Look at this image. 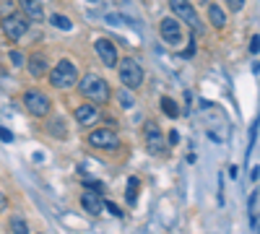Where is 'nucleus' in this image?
Segmentation results:
<instances>
[{"label":"nucleus","mask_w":260,"mask_h":234,"mask_svg":"<svg viewBox=\"0 0 260 234\" xmlns=\"http://www.w3.org/2000/svg\"><path fill=\"white\" fill-rule=\"evenodd\" d=\"M117 76H120L125 89H138L143 83V68H141V62L136 57L117 60Z\"/></svg>","instance_id":"nucleus-3"},{"label":"nucleus","mask_w":260,"mask_h":234,"mask_svg":"<svg viewBox=\"0 0 260 234\" xmlns=\"http://www.w3.org/2000/svg\"><path fill=\"white\" fill-rule=\"evenodd\" d=\"M208 21H211L213 29H224V26H226V13H224V8L216 6V3H211V6H208Z\"/></svg>","instance_id":"nucleus-15"},{"label":"nucleus","mask_w":260,"mask_h":234,"mask_svg":"<svg viewBox=\"0 0 260 234\" xmlns=\"http://www.w3.org/2000/svg\"><path fill=\"white\" fill-rule=\"evenodd\" d=\"M50 83H52V89H73L76 86V81H78V68H76V62L71 60H60L55 68H50Z\"/></svg>","instance_id":"nucleus-2"},{"label":"nucleus","mask_w":260,"mask_h":234,"mask_svg":"<svg viewBox=\"0 0 260 234\" xmlns=\"http://www.w3.org/2000/svg\"><path fill=\"white\" fill-rule=\"evenodd\" d=\"M94 52H96V57L104 62V68H117V60H120V52H117V47H115V42L112 39H96L94 42Z\"/></svg>","instance_id":"nucleus-10"},{"label":"nucleus","mask_w":260,"mask_h":234,"mask_svg":"<svg viewBox=\"0 0 260 234\" xmlns=\"http://www.w3.org/2000/svg\"><path fill=\"white\" fill-rule=\"evenodd\" d=\"M86 141H89V146L104 148V151H117L120 148V138H117V133L112 130V127H96V130L89 133Z\"/></svg>","instance_id":"nucleus-7"},{"label":"nucleus","mask_w":260,"mask_h":234,"mask_svg":"<svg viewBox=\"0 0 260 234\" xmlns=\"http://www.w3.org/2000/svg\"><path fill=\"white\" fill-rule=\"evenodd\" d=\"M8 208V198H6V193L0 190V211H6Z\"/></svg>","instance_id":"nucleus-30"},{"label":"nucleus","mask_w":260,"mask_h":234,"mask_svg":"<svg viewBox=\"0 0 260 234\" xmlns=\"http://www.w3.org/2000/svg\"><path fill=\"white\" fill-rule=\"evenodd\" d=\"M195 55V39L187 42V50H182V57H192Z\"/></svg>","instance_id":"nucleus-27"},{"label":"nucleus","mask_w":260,"mask_h":234,"mask_svg":"<svg viewBox=\"0 0 260 234\" xmlns=\"http://www.w3.org/2000/svg\"><path fill=\"white\" fill-rule=\"evenodd\" d=\"M257 45H260V37L252 34V39H250V52H252V55H257Z\"/></svg>","instance_id":"nucleus-28"},{"label":"nucleus","mask_w":260,"mask_h":234,"mask_svg":"<svg viewBox=\"0 0 260 234\" xmlns=\"http://www.w3.org/2000/svg\"><path fill=\"white\" fill-rule=\"evenodd\" d=\"M161 112L167 115V117H180V110H177V104H175V99H169V96H161Z\"/></svg>","instance_id":"nucleus-20"},{"label":"nucleus","mask_w":260,"mask_h":234,"mask_svg":"<svg viewBox=\"0 0 260 234\" xmlns=\"http://www.w3.org/2000/svg\"><path fill=\"white\" fill-rule=\"evenodd\" d=\"M11 62L13 65H24V55H21L18 50H11Z\"/></svg>","instance_id":"nucleus-26"},{"label":"nucleus","mask_w":260,"mask_h":234,"mask_svg":"<svg viewBox=\"0 0 260 234\" xmlns=\"http://www.w3.org/2000/svg\"><path fill=\"white\" fill-rule=\"evenodd\" d=\"M76 120L81 122V125H94L102 115H99V110H96V104H91V102H86V104H81V107H76Z\"/></svg>","instance_id":"nucleus-14"},{"label":"nucleus","mask_w":260,"mask_h":234,"mask_svg":"<svg viewBox=\"0 0 260 234\" xmlns=\"http://www.w3.org/2000/svg\"><path fill=\"white\" fill-rule=\"evenodd\" d=\"M102 193H96V190H86L83 187V193H81V206L86 214H91V216H99L102 214Z\"/></svg>","instance_id":"nucleus-11"},{"label":"nucleus","mask_w":260,"mask_h":234,"mask_svg":"<svg viewBox=\"0 0 260 234\" xmlns=\"http://www.w3.org/2000/svg\"><path fill=\"white\" fill-rule=\"evenodd\" d=\"M26 71L31 78H42V76H47L50 73V65H47V57L42 55V52H34L26 62Z\"/></svg>","instance_id":"nucleus-12"},{"label":"nucleus","mask_w":260,"mask_h":234,"mask_svg":"<svg viewBox=\"0 0 260 234\" xmlns=\"http://www.w3.org/2000/svg\"><path fill=\"white\" fill-rule=\"evenodd\" d=\"M0 141L11 143V141H13V133H11V130H6V127H0Z\"/></svg>","instance_id":"nucleus-29"},{"label":"nucleus","mask_w":260,"mask_h":234,"mask_svg":"<svg viewBox=\"0 0 260 234\" xmlns=\"http://www.w3.org/2000/svg\"><path fill=\"white\" fill-rule=\"evenodd\" d=\"M102 208H107V211H110L112 216H122V211H120V208H117L115 203H110V200H104V203H102Z\"/></svg>","instance_id":"nucleus-25"},{"label":"nucleus","mask_w":260,"mask_h":234,"mask_svg":"<svg viewBox=\"0 0 260 234\" xmlns=\"http://www.w3.org/2000/svg\"><path fill=\"white\" fill-rule=\"evenodd\" d=\"M138 187H141V182H138V177H130L127 180V206H136L138 203Z\"/></svg>","instance_id":"nucleus-19"},{"label":"nucleus","mask_w":260,"mask_h":234,"mask_svg":"<svg viewBox=\"0 0 260 234\" xmlns=\"http://www.w3.org/2000/svg\"><path fill=\"white\" fill-rule=\"evenodd\" d=\"M169 143L175 146V143H180V136H177V130H169Z\"/></svg>","instance_id":"nucleus-31"},{"label":"nucleus","mask_w":260,"mask_h":234,"mask_svg":"<svg viewBox=\"0 0 260 234\" xmlns=\"http://www.w3.org/2000/svg\"><path fill=\"white\" fill-rule=\"evenodd\" d=\"M24 107H26V112L34 115V117H47L50 110H52V102H50V96H47L45 91L29 89V91L24 94Z\"/></svg>","instance_id":"nucleus-6"},{"label":"nucleus","mask_w":260,"mask_h":234,"mask_svg":"<svg viewBox=\"0 0 260 234\" xmlns=\"http://www.w3.org/2000/svg\"><path fill=\"white\" fill-rule=\"evenodd\" d=\"M47 133L52 138H68V125H65L62 117H52L50 125H47Z\"/></svg>","instance_id":"nucleus-17"},{"label":"nucleus","mask_w":260,"mask_h":234,"mask_svg":"<svg viewBox=\"0 0 260 234\" xmlns=\"http://www.w3.org/2000/svg\"><path fill=\"white\" fill-rule=\"evenodd\" d=\"M8 229H11V234H29V231H31V229H29V221L21 216V214L8 216Z\"/></svg>","instance_id":"nucleus-16"},{"label":"nucleus","mask_w":260,"mask_h":234,"mask_svg":"<svg viewBox=\"0 0 260 234\" xmlns=\"http://www.w3.org/2000/svg\"><path fill=\"white\" fill-rule=\"evenodd\" d=\"M143 138H146V151L154 154V156H161L164 148H167V138L161 133V127L156 120H146L143 122Z\"/></svg>","instance_id":"nucleus-5"},{"label":"nucleus","mask_w":260,"mask_h":234,"mask_svg":"<svg viewBox=\"0 0 260 234\" xmlns=\"http://www.w3.org/2000/svg\"><path fill=\"white\" fill-rule=\"evenodd\" d=\"M50 24H52L55 29H60V31H71V29H73V21H71L68 16H62V13H52V16H50Z\"/></svg>","instance_id":"nucleus-18"},{"label":"nucleus","mask_w":260,"mask_h":234,"mask_svg":"<svg viewBox=\"0 0 260 234\" xmlns=\"http://www.w3.org/2000/svg\"><path fill=\"white\" fill-rule=\"evenodd\" d=\"M169 8H172V13H175L177 21H185V24H190L195 31L203 29L201 18H198V13H195V8H192L190 0H169Z\"/></svg>","instance_id":"nucleus-8"},{"label":"nucleus","mask_w":260,"mask_h":234,"mask_svg":"<svg viewBox=\"0 0 260 234\" xmlns=\"http://www.w3.org/2000/svg\"><path fill=\"white\" fill-rule=\"evenodd\" d=\"M76 83H78V94L83 99H89L91 104H107V102H110V96H112L110 83H107L102 76H96V73H86Z\"/></svg>","instance_id":"nucleus-1"},{"label":"nucleus","mask_w":260,"mask_h":234,"mask_svg":"<svg viewBox=\"0 0 260 234\" xmlns=\"http://www.w3.org/2000/svg\"><path fill=\"white\" fill-rule=\"evenodd\" d=\"M117 99H120L122 107H133V96H130L127 91H120V94H117Z\"/></svg>","instance_id":"nucleus-24"},{"label":"nucleus","mask_w":260,"mask_h":234,"mask_svg":"<svg viewBox=\"0 0 260 234\" xmlns=\"http://www.w3.org/2000/svg\"><path fill=\"white\" fill-rule=\"evenodd\" d=\"M159 34H161V39L167 42V45L177 47L180 42H182V24H180L175 16H164L159 21Z\"/></svg>","instance_id":"nucleus-9"},{"label":"nucleus","mask_w":260,"mask_h":234,"mask_svg":"<svg viewBox=\"0 0 260 234\" xmlns=\"http://www.w3.org/2000/svg\"><path fill=\"white\" fill-rule=\"evenodd\" d=\"M83 187L86 190H96V193H102V190H104V185L99 180H83Z\"/></svg>","instance_id":"nucleus-23"},{"label":"nucleus","mask_w":260,"mask_h":234,"mask_svg":"<svg viewBox=\"0 0 260 234\" xmlns=\"http://www.w3.org/2000/svg\"><path fill=\"white\" fill-rule=\"evenodd\" d=\"M18 8L29 21H39V24L45 21V8H42L39 0H18Z\"/></svg>","instance_id":"nucleus-13"},{"label":"nucleus","mask_w":260,"mask_h":234,"mask_svg":"<svg viewBox=\"0 0 260 234\" xmlns=\"http://www.w3.org/2000/svg\"><path fill=\"white\" fill-rule=\"evenodd\" d=\"M245 3H247V0H226V6H229L232 13H240L245 8Z\"/></svg>","instance_id":"nucleus-22"},{"label":"nucleus","mask_w":260,"mask_h":234,"mask_svg":"<svg viewBox=\"0 0 260 234\" xmlns=\"http://www.w3.org/2000/svg\"><path fill=\"white\" fill-rule=\"evenodd\" d=\"M250 224H252V229L257 226V190H255L252 198H250Z\"/></svg>","instance_id":"nucleus-21"},{"label":"nucleus","mask_w":260,"mask_h":234,"mask_svg":"<svg viewBox=\"0 0 260 234\" xmlns=\"http://www.w3.org/2000/svg\"><path fill=\"white\" fill-rule=\"evenodd\" d=\"M0 26H3V34L11 39V42H21L29 31V18L21 13V11H13V13H6L3 21H0Z\"/></svg>","instance_id":"nucleus-4"}]
</instances>
